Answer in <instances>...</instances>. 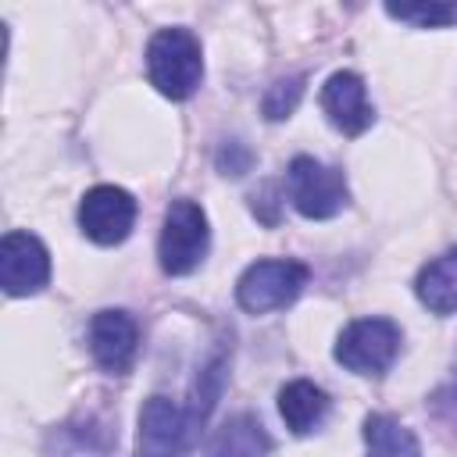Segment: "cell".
<instances>
[{
  "label": "cell",
  "mask_w": 457,
  "mask_h": 457,
  "mask_svg": "<svg viewBox=\"0 0 457 457\" xmlns=\"http://www.w3.org/2000/svg\"><path fill=\"white\" fill-rule=\"evenodd\" d=\"M50 282V253L32 232H7L0 243V286L7 296L39 293Z\"/></svg>",
  "instance_id": "52a82bcc"
},
{
  "label": "cell",
  "mask_w": 457,
  "mask_h": 457,
  "mask_svg": "<svg viewBox=\"0 0 457 457\" xmlns=\"http://www.w3.org/2000/svg\"><path fill=\"white\" fill-rule=\"evenodd\" d=\"M286 189H289V200L293 207L303 214V218H332L343 211L346 204V179L339 168H328L307 154L293 157L289 161V171H286Z\"/></svg>",
  "instance_id": "277c9868"
},
{
  "label": "cell",
  "mask_w": 457,
  "mask_h": 457,
  "mask_svg": "<svg viewBox=\"0 0 457 457\" xmlns=\"http://www.w3.org/2000/svg\"><path fill=\"white\" fill-rule=\"evenodd\" d=\"M278 414H282V421H286L289 432L307 436V432H314L325 421L328 396H325L321 386H314L307 378H296V382L282 386V393H278Z\"/></svg>",
  "instance_id": "8fae6325"
},
{
  "label": "cell",
  "mask_w": 457,
  "mask_h": 457,
  "mask_svg": "<svg viewBox=\"0 0 457 457\" xmlns=\"http://www.w3.org/2000/svg\"><path fill=\"white\" fill-rule=\"evenodd\" d=\"M136 350H139V328L125 311L93 314V321H89V353L104 371L125 375L136 361Z\"/></svg>",
  "instance_id": "9c48e42d"
},
{
  "label": "cell",
  "mask_w": 457,
  "mask_h": 457,
  "mask_svg": "<svg viewBox=\"0 0 457 457\" xmlns=\"http://www.w3.org/2000/svg\"><path fill=\"white\" fill-rule=\"evenodd\" d=\"M268 450H271V439L264 425L253 414H236L211 436L204 457H264Z\"/></svg>",
  "instance_id": "7c38bea8"
},
{
  "label": "cell",
  "mask_w": 457,
  "mask_h": 457,
  "mask_svg": "<svg viewBox=\"0 0 457 457\" xmlns=\"http://www.w3.org/2000/svg\"><path fill=\"white\" fill-rule=\"evenodd\" d=\"M386 14L396 21H414L421 29H439V25L457 21V4H400V7L389 4Z\"/></svg>",
  "instance_id": "9a60e30c"
},
{
  "label": "cell",
  "mask_w": 457,
  "mask_h": 457,
  "mask_svg": "<svg viewBox=\"0 0 457 457\" xmlns=\"http://www.w3.org/2000/svg\"><path fill=\"white\" fill-rule=\"evenodd\" d=\"M307 264L300 261H253L239 282H236V300L243 311L250 314H268V311H278L286 303H293L300 296V289L307 286Z\"/></svg>",
  "instance_id": "3957f363"
},
{
  "label": "cell",
  "mask_w": 457,
  "mask_h": 457,
  "mask_svg": "<svg viewBox=\"0 0 457 457\" xmlns=\"http://www.w3.org/2000/svg\"><path fill=\"white\" fill-rule=\"evenodd\" d=\"M79 225L100 246L121 243L136 225L132 193H125L121 186H93L79 204Z\"/></svg>",
  "instance_id": "8992f818"
},
{
  "label": "cell",
  "mask_w": 457,
  "mask_h": 457,
  "mask_svg": "<svg viewBox=\"0 0 457 457\" xmlns=\"http://www.w3.org/2000/svg\"><path fill=\"white\" fill-rule=\"evenodd\" d=\"M300 96H303V75H293V79H278L268 93H264V100H261V107H264V118L268 121H278V118H289L293 114V107L300 104Z\"/></svg>",
  "instance_id": "2e32d148"
},
{
  "label": "cell",
  "mask_w": 457,
  "mask_h": 457,
  "mask_svg": "<svg viewBox=\"0 0 457 457\" xmlns=\"http://www.w3.org/2000/svg\"><path fill=\"white\" fill-rule=\"evenodd\" d=\"M414 289H418V300L432 314H453L457 311V246L428 261Z\"/></svg>",
  "instance_id": "4fadbf2b"
},
{
  "label": "cell",
  "mask_w": 457,
  "mask_h": 457,
  "mask_svg": "<svg viewBox=\"0 0 457 457\" xmlns=\"http://www.w3.org/2000/svg\"><path fill=\"white\" fill-rule=\"evenodd\" d=\"M364 443H368V457H421L414 432L389 414L364 418Z\"/></svg>",
  "instance_id": "5bb4252c"
},
{
  "label": "cell",
  "mask_w": 457,
  "mask_h": 457,
  "mask_svg": "<svg viewBox=\"0 0 457 457\" xmlns=\"http://www.w3.org/2000/svg\"><path fill=\"white\" fill-rule=\"evenodd\" d=\"M221 168H228L225 175H243L250 168V150H243L239 143H228V150H221Z\"/></svg>",
  "instance_id": "e0dca14e"
},
{
  "label": "cell",
  "mask_w": 457,
  "mask_h": 457,
  "mask_svg": "<svg viewBox=\"0 0 457 457\" xmlns=\"http://www.w3.org/2000/svg\"><path fill=\"white\" fill-rule=\"evenodd\" d=\"M146 75H150V86H157V93L171 100L193 96L204 75L196 36L189 29H161L146 43Z\"/></svg>",
  "instance_id": "6da1fadb"
},
{
  "label": "cell",
  "mask_w": 457,
  "mask_h": 457,
  "mask_svg": "<svg viewBox=\"0 0 457 457\" xmlns=\"http://www.w3.org/2000/svg\"><path fill=\"white\" fill-rule=\"evenodd\" d=\"M196 425L189 411H179L168 396H150L139 414V450L143 457H182L193 443Z\"/></svg>",
  "instance_id": "ba28073f"
},
{
  "label": "cell",
  "mask_w": 457,
  "mask_h": 457,
  "mask_svg": "<svg viewBox=\"0 0 457 457\" xmlns=\"http://www.w3.org/2000/svg\"><path fill=\"white\" fill-rule=\"evenodd\" d=\"M207 214L200 204L193 200H171L164 211V225H161V243H157V257L161 268L168 275H189L204 253H207Z\"/></svg>",
  "instance_id": "7a4b0ae2"
},
{
  "label": "cell",
  "mask_w": 457,
  "mask_h": 457,
  "mask_svg": "<svg viewBox=\"0 0 457 457\" xmlns=\"http://www.w3.org/2000/svg\"><path fill=\"white\" fill-rule=\"evenodd\" d=\"M400 350V328L389 318H357L343 328L336 343V361L357 375H382L389 371Z\"/></svg>",
  "instance_id": "5b68a950"
},
{
  "label": "cell",
  "mask_w": 457,
  "mask_h": 457,
  "mask_svg": "<svg viewBox=\"0 0 457 457\" xmlns=\"http://www.w3.org/2000/svg\"><path fill=\"white\" fill-rule=\"evenodd\" d=\"M321 111H325V118L343 136H361L375 121L364 79L357 71H336V75L325 79V86H321Z\"/></svg>",
  "instance_id": "30bf717a"
}]
</instances>
